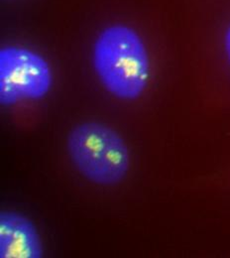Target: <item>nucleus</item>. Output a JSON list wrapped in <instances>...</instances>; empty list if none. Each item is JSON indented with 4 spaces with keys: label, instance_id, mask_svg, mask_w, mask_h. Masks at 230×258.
Masks as SVG:
<instances>
[{
    "label": "nucleus",
    "instance_id": "obj_1",
    "mask_svg": "<svg viewBox=\"0 0 230 258\" xmlns=\"http://www.w3.org/2000/svg\"><path fill=\"white\" fill-rule=\"evenodd\" d=\"M93 66L104 89L121 100H135L145 92L151 73L149 53L133 28L115 24L99 33Z\"/></svg>",
    "mask_w": 230,
    "mask_h": 258
},
{
    "label": "nucleus",
    "instance_id": "obj_2",
    "mask_svg": "<svg viewBox=\"0 0 230 258\" xmlns=\"http://www.w3.org/2000/svg\"><path fill=\"white\" fill-rule=\"evenodd\" d=\"M69 159L90 182L100 186L120 183L130 167L129 149L114 129L85 122L69 132L66 140Z\"/></svg>",
    "mask_w": 230,
    "mask_h": 258
},
{
    "label": "nucleus",
    "instance_id": "obj_3",
    "mask_svg": "<svg viewBox=\"0 0 230 258\" xmlns=\"http://www.w3.org/2000/svg\"><path fill=\"white\" fill-rule=\"evenodd\" d=\"M52 86V69L40 54L21 46L0 50V102L3 105L42 99Z\"/></svg>",
    "mask_w": 230,
    "mask_h": 258
},
{
    "label": "nucleus",
    "instance_id": "obj_4",
    "mask_svg": "<svg viewBox=\"0 0 230 258\" xmlns=\"http://www.w3.org/2000/svg\"><path fill=\"white\" fill-rule=\"evenodd\" d=\"M38 229L27 217L4 211L0 215V257H43Z\"/></svg>",
    "mask_w": 230,
    "mask_h": 258
},
{
    "label": "nucleus",
    "instance_id": "obj_5",
    "mask_svg": "<svg viewBox=\"0 0 230 258\" xmlns=\"http://www.w3.org/2000/svg\"><path fill=\"white\" fill-rule=\"evenodd\" d=\"M223 50H224L226 62H227L230 69V23L225 30L224 37H223Z\"/></svg>",
    "mask_w": 230,
    "mask_h": 258
}]
</instances>
